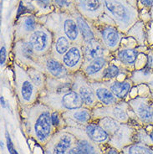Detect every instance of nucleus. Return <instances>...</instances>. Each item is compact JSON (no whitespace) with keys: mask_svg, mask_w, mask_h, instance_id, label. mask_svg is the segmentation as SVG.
<instances>
[{"mask_svg":"<svg viewBox=\"0 0 153 154\" xmlns=\"http://www.w3.org/2000/svg\"><path fill=\"white\" fill-rule=\"evenodd\" d=\"M5 136H6V140H7V146H8V152L10 154H15L16 150L14 149V144L12 143V140L10 138V136L8 134V131H6L5 133Z\"/></svg>","mask_w":153,"mask_h":154,"instance_id":"obj_36","label":"nucleus"},{"mask_svg":"<svg viewBox=\"0 0 153 154\" xmlns=\"http://www.w3.org/2000/svg\"><path fill=\"white\" fill-rule=\"evenodd\" d=\"M90 85L95 92L99 105L100 106H107L115 105L118 103L119 101H121L115 97V95L112 93L104 81H90Z\"/></svg>","mask_w":153,"mask_h":154,"instance_id":"obj_19","label":"nucleus"},{"mask_svg":"<svg viewBox=\"0 0 153 154\" xmlns=\"http://www.w3.org/2000/svg\"><path fill=\"white\" fill-rule=\"evenodd\" d=\"M65 127H78L84 126L92 121V109L85 106L62 112Z\"/></svg>","mask_w":153,"mask_h":154,"instance_id":"obj_17","label":"nucleus"},{"mask_svg":"<svg viewBox=\"0 0 153 154\" xmlns=\"http://www.w3.org/2000/svg\"><path fill=\"white\" fill-rule=\"evenodd\" d=\"M59 8H69L72 4V0H54Z\"/></svg>","mask_w":153,"mask_h":154,"instance_id":"obj_35","label":"nucleus"},{"mask_svg":"<svg viewBox=\"0 0 153 154\" xmlns=\"http://www.w3.org/2000/svg\"><path fill=\"white\" fill-rule=\"evenodd\" d=\"M39 69L48 77L54 79H65L72 75L63 65L61 60L51 54L40 58Z\"/></svg>","mask_w":153,"mask_h":154,"instance_id":"obj_14","label":"nucleus"},{"mask_svg":"<svg viewBox=\"0 0 153 154\" xmlns=\"http://www.w3.org/2000/svg\"><path fill=\"white\" fill-rule=\"evenodd\" d=\"M75 21H76L77 25L79 27V29H80V32H81L84 42H86V41H89V40H91V39L96 38L94 31L92 30L90 24L85 20L84 18H83L81 15H77Z\"/></svg>","mask_w":153,"mask_h":154,"instance_id":"obj_30","label":"nucleus"},{"mask_svg":"<svg viewBox=\"0 0 153 154\" xmlns=\"http://www.w3.org/2000/svg\"><path fill=\"white\" fill-rule=\"evenodd\" d=\"M1 106H2V107L5 108L6 107V106H7V103H6V101H5V99H4V97L3 96H1Z\"/></svg>","mask_w":153,"mask_h":154,"instance_id":"obj_42","label":"nucleus"},{"mask_svg":"<svg viewBox=\"0 0 153 154\" xmlns=\"http://www.w3.org/2000/svg\"><path fill=\"white\" fill-rule=\"evenodd\" d=\"M151 17L153 19V7L151 8Z\"/></svg>","mask_w":153,"mask_h":154,"instance_id":"obj_45","label":"nucleus"},{"mask_svg":"<svg viewBox=\"0 0 153 154\" xmlns=\"http://www.w3.org/2000/svg\"><path fill=\"white\" fill-rule=\"evenodd\" d=\"M152 48H153V47H152Z\"/></svg>","mask_w":153,"mask_h":154,"instance_id":"obj_48","label":"nucleus"},{"mask_svg":"<svg viewBox=\"0 0 153 154\" xmlns=\"http://www.w3.org/2000/svg\"><path fill=\"white\" fill-rule=\"evenodd\" d=\"M104 82L110 88L115 97L120 100H126L127 97L130 96L132 89L135 86L134 83L130 80V77L123 81H119L115 79Z\"/></svg>","mask_w":153,"mask_h":154,"instance_id":"obj_20","label":"nucleus"},{"mask_svg":"<svg viewBox=\"0 0 153 154\" xmlns=\"http://www.w3.org/2000/svg\"><path fill=\"white\" fill-rule=\"evenodd\" d=\"M82 48L84 54V64L91 61L94 59L99 56L111 54L97 38L84 42L82 45Z\"/></svg>","mask_w":153,"mask_h":154,"instance_id":"obj_21","label":"nucleus"},{"mask_svg":"<svg viewBox=\"0 0 153 154\" xmlns=\"http://www.w3.org/2000/svg\"><path fill=\"white\" fill-rule=\"evenodd\" d=\"M123 154H153V147L141 143H134L121 151Z\"/></svg>","mask_w":153,"mask_h":154,"instance_id":"obj_32","label":"nucleus"},{"mask_svg":"<svg viewBox=\"0 0 153 154\" xmlns=\"http://www.w3.org/2000/svg\"><path fill=\"white\" fill-rule=\"evenodd\" d=\"M52 122L57 130H61L65 127V122L62 117V112L52 110Z\"/></svg>","mask_w":153,"mask_h":154,"instance_id":"obj_34","label":"nucleus"},{"mask_svg":"<svg viewBox=\"0 0 153 154\" xmlns=\"http://www.w3.org/2000/svg\"><path fill=\"white\" fill-rule=\"evenodd\" d=\"M72 90L76 91L81 96L84 106L92 110L99 106V102L90 85V81L81 71L73 75Z\"/></svg>","mask_w":153,"mask_h":154,"instance_id":"obj_8","label":"nucleus"},{"mask_svg":"<svg viewBox=\"0 0 153 154\" xmlns=\"http://www.w3.org/2000/svg\"><path fill=\"white\" fill-rule=\"evenodd\" d=\"M130 110L126 100L107 106H97L92 110V121H98L103 117H111L121 123H130Z\"/></svg>","mask_w":153,"mask_h":154,"instance_id":"obj_6","label":"nucleus"},{"mask_svg":"<svg viewBox=\"0 0 153 154\" xmlns=\"http://www.w3.org/2000/svg\"><path fill=\"white\" fill-rule=\"evenodd\" d=\"M130 117L142 127L153 125V100L150 95H138L127 100Z\"/></svg>","mask_w":153,"mask_h":154,"instance_id":"obj_5","label":"nucleus"},{"mask_svg":"<svg viewBox=\"0 0 153 154\" xmlns=\"http://www.w3.org/2000/svg\"><path fill=\"white\" fill-rule=\"evenodd\" d=\"M75 147L78 154H104L99 144L89 140L84 136L77 137Z\"/></svg>","mask_w":153,"mask_h":154,"instance_id":"obj_25","label":"nucleus"},{"mask_svg":"<svg viewBox=\"0 0 153 154\" xmlns=\"http://www.w3.org/2000/svg\"><path fill=\"white\" fill-rule=\"evenodd\" d=\"M152 122H153V117H152Z\"/></svg>","mask_w":153,"mask_h":154,"instance_id":"obj_47","label":"nucleus"},{"mask_svg":"<svg viewBox=\"0 0 153 154\" xmlns=\"http://www.w3.org/2000/svg\"><path fill=\"white\" fill-rule=\"evenodd\" d=\"M147 50L148 48L145 46L123 47L113 54V57L115 60V63H118L117 65L123 71L130 75L136 69V63L140 52L145 53Z\"/></svg>","mask_w":153,"mask_h":154,"instance_id":"obj_10","label":"nucleus"},{"mask_svg":"<svg viewBox=\"0 0 153 154\" xmlns=\"http://www.w3.org/2000/svg\"><path fill=\"white\" fill-rule=\"evenodd\" d=\"M65 131H69L75 137L84 136L97 144H106L109 142L110 136L97 122H92L86 124L84 126L78 127H66L63 128Z\"/></svg>","mask_w":153,"mask_h":154,"instance_id":"obj_11","label":"nucleus"},{"mask_svg":"<svg viewBox=\"0 0 153 154\" xmlns=\"http://www.w3.org/2000/svg\"><path fill=\"white\" fill-rule=\"evenodd\" d=\"M35 1L40 8H44V9L49 8L51 3V0H35Z\"/></svg>","mask_w":153,"mask_h":154,"instance_id":"obj_38","label":"nucleus"},{"mask_svg":"<svg viewBox=\"0 0 153 154\" xmlns=\"http://www.w3.org/2000/svg\"><path fill=\"white\" fill-rule=\"evenodd\" d=\"M1 150H4V143H3V141H1Z\"/></svg>","mask_w":153,"mask_h":154,"instance_id":"obj_44","label":"nucleus"},{"mask_svg":"<svg viewBox=\"0 0 153 154\" xmlns=\"http://www.w3.org/2000/svg\"><path fill=\"white\" fill-rule=\"evenodd\" d=\"M102 2L121 30L126 32L136 22L138 13L133 7L120 0H102Z\"/></svg>","mask_w":153,"mask_h":154,"instance_id":"obj_4","label":"nucleus"},{"mask_svg":"<svg viewBox=\"0 0 153 154\" xmlns=\"http://www.w3.org/2000/svg\"><path fill=\"white\" fill-rule=\"evenodd\" d=\"M60 60L71 75L81 71L84 62L82 45L72 44Z\"/></svg>","mask_w":153,"mask_h":154,"instance_id":"obj_16","label":"nucleus"},{"mask_svg":"<svg viewBox=\"0 0 153 154\" xmlns=\"http://www.w3.org/2000/svg\"><path fill=\"white\" fill-rule=\"evenodd\" d=\"M36 22L35 18L33 16H26L23 19L21 24L19 25L18 34H17V39L22 40V39H27L29 35L36 29Z\"/></svg>","mask_w":153,"mask_h":154,"instance_id":"obj_28","label":"nucleus"},{"mask_svg":"<svg viewBox=\"0 0 153 154\" xmlns=\"http://www.w3.org/2000/svg\"><path fill=\"white\" fill-rule=\"evenodd\" d=\"M135 85H145L153 92V69L145 66L142 69H136L130 75Z\"/></svg>","mask_w":153,"mask_h":154,"instance_id":"obj_23","label":"nucleus"},{"mask_svg":"<svg viewBox=\"0 0 153 154\" xmlns=\"http://www.w3.org/2000/svg\"><path fill=\"white\" fill-rule=\"evenodd\" d=\"M38 101L48 106L53 111L60 112H68L84 106L81 96L74 90L62 93L44 91L40 93Z\"/></svg>","mask_w":153,"mask_h":154,"instance_id":"obj_3","label":"nucleus"},{"mask_svg":"<svg viewBox=\"0 0 153 154\" xmlns=\"http://www.w3.org/2000/svg\"><path fill=\"white\" fill-rule=\"evenodd\" d=\"M29 75L30 77L32 82L38 88L39 92L42 93L46 89V80L47 75L43 71L36 68H27Z\"/></svg>","mask_w":153,"mask_h":154,"instance_id":"obj_29","label":"nucleus"},{"mask_svg":"<svg viewBox=\"0 0 153 154\" xmlns=\"http://www.w3.org/2000/svg\"><path fill=\"white\" fill-rule=\"evenodd\" d=\"M1 58H0V64L1 66H3L6 62V59H7V50L5 45H3L1 47Z\"/></svg>","mask_w":153,"mask_h":154,"instance_id":"obj_37","label":"nucleus"},{"mask_svg":"<svg viewBox=\"0 0 153 154\" xmlns=\"http://www.w3.org/2000/svg\"><path fill=\"white\" fill-rule=\"evenodd\" d=\"M97 123L107 132L109 136L113 134L121 125V122H119L118 121L115 119H112L111 117H103L101 119H99L97 121Z\"/></svg>","mask_w":153,"mask_h":154,"instance_id":"obj_33","label":"nucleus"},{"mask_svg":"<svg viewBox=\"0 0 153 154\" xmlns=\"http://www.w3.org/2000/svg\"><path fill=\"white\" fill-rule=\"evenodd\" d=\"M13 72L16 96L22 107L29 106L36 103L40 96V92L31 81L27 69L14 62Z\"/></svg>","mask_w":153,"mask_h":154,"instance_id":"obj_2","label":"nucleus"},{"mask_svg":"<svg viewBox=\"0 0 153 154\" xmlns=\"http://www.w3.org/2000/svg\"><path fill=\"white\" fill-rule=\"evenodd\" d=\"M139 2L146 8H151L153 7V0H139Z\"/></svg>","mask_w":153,"mask_h":154,"instance_id":"obj_39","label":"nucleus"},{"mask_svg":"<svg viewBox=\"0 0 153 154\" xmlns=\"http://www.w3.org/2000/svg\"><path fill=\"white\" fill-rule=\"evenodd\" d=\"M66 154H78L75 146H74L73 148H71V149H70V150H69V152H67Z\"/></svg>","mask_w":153,"mask_h":154,"instance_id":"obj_43","label":"nucleus"},{"mask_svg":"<svg viewBox=\"0 0 153 154\" xmlns=\"http://www.w3.org/2000/svg\"><path fill=\"white\" fill-rule=\"evenodd\" d=\"M14 62L27 68H36L39 69L40 58L35 54V50L27 39L18 40L14 45ZM40 70V69H39Z\"/></svg>","mask_w":153,"mask_h":154,"instance_id":"obj_9","label":"nucleus"},{"mask_svg":"<svg viewBox=\"0 0 153 154\" xmlns=\"http://www.w3.org/2000/svg\"><path fill=\"white\" fill-rule=\"evenodd\" d=\"M98 39L103 44L106 50L113 54L120 49L122 35L115 27L106 25L99 30V38Z\"/></svg>","mask_w":153,"mask_h":154,"instance_id":"obj_18","label":"nucleus"},{"mask_svg":"<svg viewBox=\"0 0 153 154\" xmlns=\"http://www.w3.org/2000/svg\"><path fill=\"white\" fill-rule=\"evenodd\" d=\"M71 45V41L65 35H59L53 42L51 54L59 60H61L62 56L67 52Z\"/></svg>","mask_w":153,"mask_h":154,"instance_id":"obj_27","label":"nucleus"},{"mask_svg":"<svg viewBox=\"0 0 153 154\" xmlns=\"http://www.w3.org/2000/svg\"><path fill=\"white\" fill-rule=\"evenodd\" d=\"M104 154H119V151L116 150L115 148H113V147L110 146L108 149L106 150Z\"/></svg>","mask_w":153,"mask_h":154,"instance_id":"obj_40","label":"nucleus"},{"mask_svg":"<svg viewBox=\"0 0 153 154\" xmlns=\"http://www.w3.org/2000/svg\"><path fill=\"white\" fill-rule=\"evenodd\" d=\"M80 10L85 15L99 14L103 8L102 0H77Z\"/></svg>","mask_w":153,"mask_h":154,"instance_id":"obj_26","label":"nucleus"},{"mask_svg":"<svg viewBox=\"0 0 153 154\" xmlns=\"http://www.w3.org/2000/svg\"><path fill=\"white\" fill-rule=\"evenodd\" d=\"M114 57L112 54L97 57L91 61L84 64L81 71L87 77L89 81H101L104 69H106L110 62L112 61Z\"/></svg>","mask_w":153,"mask_h":154,"instance_id":"obj_15","label":"nucleus"},{"mask_svg":"<svg viewBox=\"0 0 153 154\" xmlns=\"http://www.w3.org/2000/svg\"><path fill=\"white\" fill-rule=\"evenodd\" d=\"M35 54L39 57H43L51 54L53 47V38L48 30L43 28H36L27 38Z\"/></svg>","mask_w":153,"mask_h":154,"instance_id":"obj_13","label":"nucleus"},{"mask_svg":"<svg viewBox=\"0 0 153 154\" xmlns=\"http://www.w3.org/2000/svg\"><path fill=\"white\" fill-rule=\"evenodd\" d=\"M15 154H19V153H18V152H17V151H16V152H15Z\"/></svg>","mask_w":153,"mask_h":154,"instance_id":"obj_46","label":"nucleus"},{"mask_svg":"<svg viewBox=\"0 0 153 154\" xmlns=\"http://www.w3.org/2000/svg\"><path fill=\"white\" fill-rule=\"evenodd\" d=\"M77 137L64 129L54 132L49 142L44 146L45 154H66L75 146Z\"/></svg>","mask_w":153,"mask_h":154,"instance_id":"obj_7","label":"nucleus"},{"mask_svg":"<svg viewBox=\"0 0 153 154\" xmlns=\"http://www.w3.org/2000/svg\"><path fill=\"white\" fill-rule=\"evenodd\" d=\"M22 124L28 137L43 146L58 131L52 122V109L39 101L22 107Z\"/></svg>","mask_w":153,"mask_h":154,"instance_id":"obj_1","label":"nucleus"},{"mask_svg":"<svg viewBox=\"0 0 153 154\" xmlns=\"http://www.w3.org/2000/svg\"><path fill=\"white\" fill-rule=\"evenodd\" d=\"M122 72L126 73L112 60V61L110 62L109 65L106 67V69H104L102 76H101V81H111V80H115Z\"/></svg>","mask_w":153,"mask_h":154,"instance_id":"obj_31","label":"nucleus"},{"mask_svg":"<svg viewBox=\"0 0 153 154\" xmlns=\"http://www.w3.org/2000/svg\"><path fill=\"white\" fill-rule=\"evenodd\" d=\"M136 127L131 123H121L113 134L110 136L107 144L121 152L123 148L135 143V134Z\"/></svg>","mask_w":153,"mask_h":154,"instance_id":"obj_12","label":"nucleus"},{"mask_svg":"<svg viewBox=\"0 0 153 154\" xmlns=\"http://www.w3.org/2000/svg\"><path fill=\"white\" fill-rule=\"evenodd\" d=\"M63 32L72 44L83 45L84 40L75 19L72 18H66L63 21Z\"/></svg>","mask_w":153,"mask_h":154,"instance_id":"obj_24","label":"nucleus"},{"mask_svg":"<svg viewBox=\"0 0 153 154\" xmlns=\"http://www.w3.org/2000/svg\"><path fill=\"white\" fill-rule=\"evenodd\" d=\"M73 75L65 79H54L47 76L46 89L44 91L53 93H62L72 90Z\"/></svg>","mask_w":153,"mask_h":154,"instance_id":"obj_22","label":"nucleus"},{"mask_svg":"<svg viewBox=\"0 0 153 154\" xmlns=\"http://www.w3.org/2000/svg\"><path fill=\"white\" fill-rule=\"evenodd\" d=\"M145 128V127H144ZM146 131H148V133L150 134L151 136V138L152 139L153 141V125H151V126H148L147 127H145V128Z\"/></svg>","mask_w":153,"mask_h":154,"instance_id":"obj_41","label":"nucleus"}]
</instances>
